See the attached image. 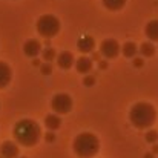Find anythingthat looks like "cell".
I'll use <instances>...</instances> for the list:
<instances>
[{
  "mask_svg": "<svg viewBox=\"0 0 158 158\" xmlns=\"http://www.w3.org/2000/svg\"><path fill=\"white\" fill-rule=\"evenodd\" d=\"M129 120L137 129H149L157 120V110L151 103L140 102L132 106Z\"/></svg>",
  "mask_w": 158,
  "mask_h": 158,
  "instance_id": "7a4b0ae2",
  "label": "cell"
},
{
  "mask_svg": "<svg viewBox=\"0 0 158 158\" xmlns=\"http://www.w3.org/2000/svg\"><path fill=\"white\" fill-rule=\"evenodd\" d=\"M11 78H12V71H11L9 64L5 61H0V89L6 88L9 85Z\"/></svg>",
  "mask_w": 158,
  "mask_h": 158,
  "instance_id": "30bf717a",
  "label": "cell"
},
{
  "mask_svg": "<svg viewBox=\"0 0 158 158\" xmlns=\"http://www.w3.org/2000/svg\"><path fill=\"white\" fill-rule=\"evenodd\" d=\"M138 51L143 54V57H152L155 54V46L152 42H143L141 46L138 48Z\"/></svg>",
  "mask_w": 158,
  "mask_h": 158,
  "instance_id": "e0dca14e",
  "label": "cell"
},
{
  "mask_svg": "<svg viewBox=\"0 0 158 158\" xmlns=\"http://www.w3.org/2000/svg\"><path fill=\"white\" fill-rule=\"evenodd\" d=\"M55 60H57V64H58V68H61V69H69L72 64H74V55L72 52H69V51H63V52H60L57 57H55Z\"/></svg>",
  "mask_w": 158,
  "mask_h": 158,
  "instance_id": "8fae6325",
  "label": "cell"
},
{
  "mask_svg": "<svg viewBox=\"0 0 158 158\" xmlns=\"http://www.w3.org/2000/svg\"><path fill=\"white\" fill-rule=\"evenodd\" d=\"M121 52L124 57H127V58H134L137 52H138V48H137V45L134 43V42H126L123 46H121Z\"/></svg>",
  "mask_w": 158,
  "mask_h": 158,
  "instance_id": "9a60e30c",
  "label": "cell"
},
{
  "mask_svg": "<svg viewBox=\"0 0 158 158\" xmlns=\"http://www.w3.org/2000/svg\"><path fill=\"white\" fill-rule=\"evenodd\" d=\"M100 68H102V69L107 68V63H106V61H100Z\"/></svg>",
  "mask_w": 158,
  "mask_h": 158,
  "instance_id": "d4e9b609",
  "label": "cell"
},
{
  "mask_svg": "<svg viewBox=\"0 0 158 158\" xmlns=\"http://www.w3.org/2000/svg\"><path fill=\"white\" fill-rule=\"evenodd\" d=\"M144 137H146V141L148 143H155L158 140V132L157 131H148Z\"/></svg>",
  "mask_w": 158,
  "mask_h": 158,
  "instance_id": "ffe728a7",
  "label": "cell"
},
{
  "mask_svg": "<svg viewBox=\"0 0 158 158\" xmlns=\"http://www.w3.org/2000/svg\"><path fill=\"white\" fill-rule=\"evenodd\" d=\"M0 155L3 158H17L19 157V146L14 141H3L0 146Z\"/></svg>",
  "mask_w": 158,
  "mask_h": 158,
  "instance_id": "52a82bcc",
  "label": "cell"
},
{
  "mask_svg": "<svg viewBox=\"0 0 158 158\" xmlns=\"http://www.w3.org/2000/svg\"><path fill=\"white\" fill-rule=\"evenodd\" d=\"M95 48V40L91 35H83L81 39H78L77 42V49L81 54H89L94 51Z\"/></svg>",
  "mask_w": 158,
  "mask_h": 158,
  "instance_id": "9c48e42d",
  "label": "cell"
},
{
  "mask_svg": "<svg viewBox=\"0 0 158 158\" xmlns=\"http://www.w3.org/2000/svg\"><path fill=\"white\" fill-rule=\"evenodd\" d=\"M144 34L149 39V42H158V20H151L146 28H144Z\"/></svg>",
  "mask_w": 158,
  "mask_h": 158,
  "instance_id": "4fadbf2b",
  "label": "cell"
},
{
  "mask_svg": "<svg viewBox=\"0 0 158 158\" xmlns=\"http://www.w3.org/2000/svg\"><path fill=\"white\" fill-rule=\"evenodd\" d=\"M100 54L102 57H105L106 60L109 58H115L120 54V45L115 39H105L100 45Z\"/></svg>",
  "mask_w": 158,
  "mask_h": 158,
  "instance_id": "8992f818",
  "label": "cell"
},
{
  "mask_svg": "<svg viewBox=\"0 0 158 158\" xmlns=\"http://www.w3.org/2000/svg\"><path fill=\"white\" fill-rule=\"evenodd\" d=\"M42 57H43V60L46 61V63H49L51 60H54L55 57H57V52H55V49H52V48H45L43 49V52H42Z\"/></svg>",
  "mask_w": 158,
  "mask_h": 158,
  "instance_id": "ac0fdd59",
  "label": "cell"
},
{
  "mask_svg": "<svg viewBox=\"0 0 158 158\" xmlns=\"http://www.w3.org/2000/svg\"><path fill=\"white\" fill-rule=\"evenodd\" d=\"M72 98L71 95L68 94H55L51 100V107L57 115H63V114H68L71 109H72Z\"/></svg>",
  "mask_w": 158,
  "mask_h": 158,
  "instance_id": "5b68a950",
  "label": "cell"
},
{
  "mask_svg": "<svg viewBox=\"0 0 158 158\" xmlns=\"http://www.w3.org/2000/svg\"><path fill=\"white\" fill-rule=\"evenodd\" d=\"M12 134H14L17 144L25 146V148H32L39 143V140L42 137V129L34 120L23 118L15 123Z\"/></svg>",
  "mask_w": 158,
  "mask_h": 158,
  "instance_id": "6da1fadb",
  "label": "cell"
},
{
  "mask_svg": "<svg viewBox=\"0 0 158 158\" xmlns=\"http://www.w3.org/2000/svg\"><path fill=\"white\" fill-rule=\"evenodd\" d=\"M54 138H55V137H54L52 132H48V134H46V140H48V141H54Z\"/></svg>",
  "mask_w": 158,
  "mask_h": 158,
  "instance_id": "cb8c5ba5",
  "label": "cell"
},
{
  "mask_svg": "<svg viewBox=\"0 0 158 158\" xmlns=\"http://www.w3.org/2000/svg\"><path fill=\"white\" fill-rule=\"evenodd\" d=\"M103 6L107 8L109 11H118L126 5V0H102Z\"/></svg>",
  "mask_w": 158,
  "mask_h": 158,
  "instance_id": "2e32d148",
  "label": "cell"
},
{
  "mask_svg": "<svg viewBox=\"0 0 158 158\" xmlns=\"http://www.w3.org/2000/svg\"><path fill=\"white\" fill-rule=\"evenodd\" d=\"M23 52H25V55L32 57V58L37 57L39 54L42 52V45H40V42L35 40V39H29V40H26L25 45H23Z\"/></svg>",
  "mask_w": 158,
  "mask_h": 158,
  "instance_id": "ba28073f",
  "label": "cell"
},
{
  "mask_svg": "<svg viewBox=\"0 0 158 158\" xmlns=\"http://www.w3.org/2000/svg\"><path fill=\"white\" fill-rule=\"evenodd\" d=\"M100 57H102V54H100V52H94V54H92V58H91V60L100 61Z\"/></svg>",
  "mask_w": 158,
  "mask_h": 158,
  "instance_id": "7402d4cb",
  "label": "cell"
},
{
  "mask_svg": "<svg viewBox=\"0 0 158 158\" xmlns=\"http://www.w3.org/2000/svg\"><path fill=\"white\" fill-rule=\"evenodd\" d=\"M146 158H152V155H151V154H148V155H146Z\"/></svg>",
  "mask_w": 158,
  "mask_h": 158,
  "instance_id": "4316f807",
  "label": "cell"
},
{
  "mask_svg": "<svg viewBox=\"0 0 158 158\" xmlns=\"http://www.w3.org/2000/svg\"><path fill=\"white\" fill-rule=\"evenodd\" d=\"M45 126H46L49 131L58 129V127L61 126V118H60V115H57V114L46 115V117H45Z\"/></svg>",
  "mask_w": 158,
  "mask_h": 158,
  "instance_id": "5bb4252c",
  "label": "cell"
},
{
  "mask_svg": "<svg viewBox=\"0 0 158 158\" xmlns=\"http://www.w3.org/2000/svg\"><path fill=\"white\" fill-rule=\"evenodd\" d=\"M134 64L135 66H141L143 64V60L141 58H134Z\"/></svg>",
  "mask_w": 158,
  "mask_h": 158,
  "instance_id": "603a6c76",
  "label": "cell"
},
{
  "mask_svg": "<svg viewBox=\"0 0 158 158\" xmlns=\"http://www.w3.org/2000/svg\"><path fill=\"white\" fill-rule=\"evenodd\" d=\"M75 69H77V72L86 75V74L91 72V69H92V60H91L89 57L81 55L80 58L75 60Z\"/></svg>",
  "mask_w": 158,
  "mask_h": 158,
  "instance_id": "7c38bea8",
  "label": "cell"
},
{
  "mask_svg": "<svg viewBox=\"0 0 158 158\" xmlns=\"http://www.w3.org/2000/svg\"><path fill=\"white\" fill-rule=\"evenodd\" d=\"M72 149L75 155L80 158H92L100 151V141L98 138L91 132H81L74 138Z\"/></svg>",
  "mask_w": 158,
  "mask_h": 158,
  "instance_id": "3957f363",
  "label": "cell"
},
{
  "mask_svg": "<svg viewBox=\"0 0 158 158\" xmlns=\"http://www.w3.org/2000/svg\"><path fill=\"white\" fill-rule=\"evenodd\" d=\"M40 72L43 74V75H49L51 72H52V66H51V63H42V66H40Z\"/></svg>",
  "mask_w": 158,
  "mask_h": 158,
  "instance_id": "44dd1931",
  "label": "cell"
},
{
  "mask_svg": "<svg viewBox=\"0 0 158 158\" xmlns=\"http://www.w3.org/2000/svg\"><path fill=\"white\" fill-rule=\"evenodd\" d=\"M37 32L45 39H52L60 31V20L52 14H43L37 20Z\"/></svg>",
  "mask_w": 158,
  "mask_h": 158,
  "instance_id": "277c9868",
  "label": "cell"
},
{
  "mask_svg": "<svg viewBox=\"0 0 158 158\" xmlns=\"http://www.w3.org/2000/svg\"><path fill=\"white\" fill-rule=\"evenodd\" d=\"M20 158H26V157H20Z\"/></svg>",
  "mask_w": 158,
  "mask_h": 158,
  "instance_id": "83f0119b",
  "label": "cell"
},
{
  "mask_svg": "<svg viewBox=\"0 0 158 158\" xmlns=\"http://www.w3.org/2000/svg\"><path fill=\"white\" fill-rule=\"evenodd\" d=\"M152 151H154V154H158V144L157 146H154V149H152Z\"/></svg>",
  "mask_w": 158,
  "mask_h": 158,
  "instance_id": "484cf974",
  "label": "cell"
},
{
  "mask_svg": "<svg viewBox=\"0 0 158 158\" xmlns=\"http://www.w3.org/2000/svg\"><path fill=\"white\" fill-rule=\"evenodd\" d=\"M83 85H85V86H88V88L94 86V85H95V75L86 74V75L83 77Z\"/></svg>",
  "mask_w": 158,
  "mask_h": 158,
  "instance_id": "d6986e66",
  "label": "cell"
}]
</instances>
